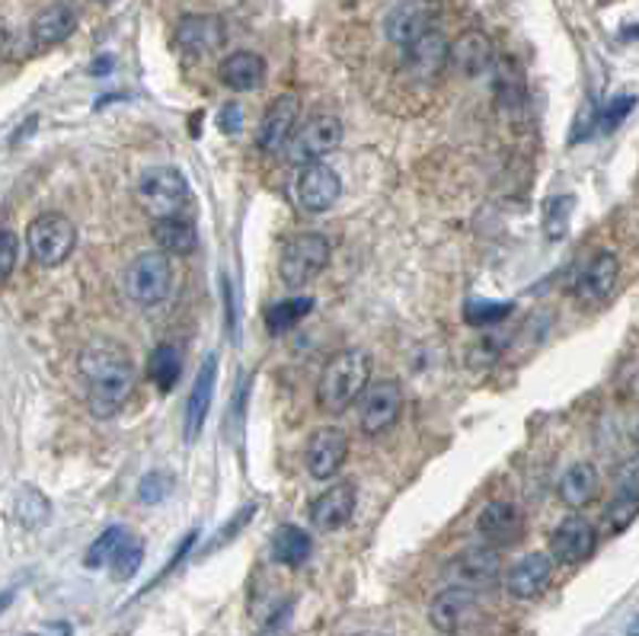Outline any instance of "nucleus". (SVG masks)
I'll return each instance as SVG.
<instances>
[{"mask_svg":"<svg viewBox=\"0 0 639 636\" xmlns=\"http://www.w3.org/2000/svg\"><path fill=\"white\" fill-rule=\"evenodd\" d=\"M496 103L505 112H522L528 103V86L522 71L512 61H499L496 64Z\"/></svg>","mask_w":639,"mask_h":636,"instance_id":"29","label":"nucleus"},{"mask_svg":"<svg viewBox=\"0 0 639 636\" xmlns=\"http://www.w3.org/2000/svg\"><path fill=\"white\" fill-rule=\"evenodd\" d=\"M310 551H313V541H310V534H307L305 527L281 525L272 534V560L281 563V566H288V570L305 566L307 560H310Z\"/></svg>","mask_w":639,"mask_h":636,"instance_id":"27","label":"nucleus"},{"mask_svg":"<svg viewBox=\"0 0 639 636\" xmlns=\"http://www.w3.org/2000/svg\"><path fill=\"white\" fill-rule=\"evenodd\" d=\"M349 458V435L336 425H323L317 429L310 439H307L305 448V461H307V473L313 480H330L339 473V468L346 464Z\"/></svg>","mask_w":639,"mask_h":636,"instance_id":"14","label":"nucleus"},{"mask_svg":"<svg viewBox=\"0 0 639 636\" xmlns=\"http://www.w3.org/2000/svg\"><path fill=\"white\" fill-rule=\"evenodd\" d=\"M128 537V531L118 525L106 527L93 544H90V551H86L84 563L90 570H100V566H112V560L118 554V547H122V541Z\"/></svg>","mask_w":639,"mask_h":636,"instance_id":"33","label":"nucleus"},{"mask_svg":"<svg viewBox=\"0 0 639 636\" xmlns=\"http://www.w3.org/2000/svg\"><path fill=\"white\" fill-rule=\"evenodd\" d=\"M141 563H144V541L135 537V534H128V537L122 541V547H118L115 560H112V579L118 582L132 579V576L141 570Z\"/></svg>","mask_w":639,"mask_h":636,"instance_id":"35","label":"nucleus"},{"mask_svg":"<svg viewBox=\"0 0 639 636\" xmlns=\"http://www.w3.org/2000/svg\"><path fill=\"white\" fill-rule=\"evenodd\" d=\"M637 444H639V435H637Z\"/></svg>","mask_w":639,"mask_h":636,"instance_id":"47","label":"nucleus"},{"mask_svg":"<svg viewBox=\"0 0 639 636\" xmlns=\"http://www.w3.org/2000/svg\"><path fill=\"white\" fill-rule=\"evenodd\" d=\"M330 240L317 230H301L291 234L281 244V256H278V276L288 288H307L313 278L320 276L330 266Z\"/></svg>","mask_w":639,"mask_h":636,"instance_id":"4","label":"nucleus"},{"mask_svg":"<svg viewBox=\"0 0 639 636\" xmlns=\"http://www.w3.org/2000/svg\"><path fill=\"white\" fill-rule=\"evenodd\" d=\"M601 493V476L598 471L591 468V464H573V468H566V473L559 476V486H556V496L559 502L566 505V509H573V512H579L585 509L588 502H595Z\"/></svg>","mask_w":639,"mask_h":636,"instance_id":"24","label":"nucleus"},{"mask_svg":"<svg viewBox=\"0 0 639 636\" xmlns=\"http://www.w3.org/2000/svg\"><path fill=\"white\" fill-rule=\"evenodd\" d=\"M371 356L364 349H342L327 361L320 384H317V407L323 413H346L364 390L371 388Z\"/></svg>","mask_w":639,"mask_h":636,"instance_id":"2","label":"nucleus"},{"mask_svg":"<svg viewBox=\"0 0 639 636\" xmlns=\"http://www.w3.org/2000/svg\"><path fill=\"white\" fill-rule=\"evenodd\" d=\"M432 20H435V7L429 0H403V3H396L388 13L384 32H388V39L393 45L410 49L429 29H435Z\"/></svg>","mask_w":639,"mask_h":636,"instance_id":"17","label":"nucleus"},{"mask_svg":"<svg viewBox=\"0 0 639 636\" xmlns=\"http://www.w3.org/2000/svg\"><path fill=\"white\" fill-rule=\"evenodd\" d=\"M252 515H256V502H250V505H244V509H240V512H237V515L230 519V525H224L221 531H218V534H215V537L208 541L205 554H215L218 547H224V544H230V541H234V537H237V534H240L244 527L250 525Z\"/></svg>","mask_w":639,"mask_h":636,"instance_id":"39","label":"nucleus"},{"mask_svg":"<svg viewBox=\"0 0 639 636\" xmlns=\"http://www.w3.org/2000/svg\"><path fill=\"white\" fill-rule=\"evenodd\" d=\"M623 388H627V393L639 397V361L627 365V371H623Z\"/></svg>","mask_w":639,"mask_h":636,"instance_id":"44","label":"nucleus"},{"mask_svg":"<svg viewBox=\"0 0 639 636\" xmlns=\"http://www.w3.org/2000/svg\"><path fill=\"white\" fill-rule=\"evenodd\" d=\"M81 378L86 384V407L96 419H112L122 413L135 390V365L132 356L112 342V339H96L81 352Z\"/></svg>","mask_w":639,"mask_h":636,"instance_id":"1","label":"nucleus"},{"mask_svg":"<svg viewBox=\"0 0 639 636\" xmlns=\"http://www.w3.org/2000/svg\"><path fill=\"white\" fill-rule=\"evenodd\" d=\"M215 378H218V361L215 356H208L198 378H195L193 393H189V403H186V442H195V435L202 432L205 425V416L212 410V397H215Z\"/></svg>","mask_w":639,"mask_h":636,"instance_id":"25","label":"nucleus"},{"mask_svg":"<svg viewBox=\"0 0 639 636\" xmlns=\"http://www.w3.org/2000/svg\"><path fill=\"white\" fill-rule=\"evenodd\" d=\"M515 310L512 301H467L464 305V320L471 327H489V324H499L508 314Z\"/></svg>","mask_w":639,"mask_h":636,"instance_id":"37","label":"nucleus"},{"mask_svg":"<svg viewBox=\"0 0 639 636\" xmlns=\"http://www.w3.org/2000/svg\"><path fill=\"white\" fill-rule=\"evenodd\" d=\"M298 112H301L298 96H291V93L276 96L269 103V110L262 112V122H259V132H256L259 151L278 154L281 147H288L291 139H295V132H298Z\"/></svg>","mask_w":639,"mask_h":636,"instance_id":"13","label":"nucleus"},{"mask_svg":"<svg viewBox=\"0 0 639 636\" xmlns=\"http://www.w3.org/2000/svg\"><path fill=\"white\" fill-rule=\"evenodd\" d=\"M227 39L221 17L215 13H186L176 23V49L189 58L215 55Z\"/></svg>","mask_w":639,"mask_h":636,"instance_id":"11","label":"nucleus"},{"mask_svg":"<svg viewBox=\"0 0 639 636\" xmlns=\"http://www.w3.org/2000/svg\"><path fill=\"white\" fill-rule=\"evenodd\" d=\"M138 205L151 222L183 218L189 205V183L176 166H151L138 179Z\"/></svg>","mask_w":639,"mask_h":636,"instance_id":"3","label":"nucleus"},{"mask_svg":"<svg viewBox=\"0 0 639 636\" xmlns=\"http://www.w3.org/2000/svg\"><path fill=\"white\" fill-rule=\"evenodd\" d=\"M342 141V122L330 115V112H320V115H310L305 125H298L291 144L285 147L288 154V164L295 166H310L320 164L327 154H333Z\"/></svg>","mask_w":639,"mask_h":636,"instance_id":"7","label":"nucleus"},{"mask_svg":"<svg viewBox=\"0 0 639 636\" xmlns=\"http://www.w3.org/2000/svg\"><path fill=\"white\" fill-rule=\"evenodd\" d=\"M173 486H176L173 473L151 471L138 483V502H141V505H161L164 499H169V493H173Z\"/></svg>","mask_w":639,"mask_h":636,"instance_id":"38","label":"nucleus"},{"mask_svg":"<svg viewBox=\"0 0 639 636\" xmlns=\"http://www.w3.org/2000/svg\"><path fill=\"white\" fill-rule=\"evenodd\" d=\"M218 78L224 86L237 90V93H250L266 83V61L256 52H234L221 61Z\"/></svg>","mask_w":639,"mask_h":636,"instance_id":"26","label":"nucleus"},{"mask_svg":"<svg viewBox=\"0 0 639 636\" xmlns=\"http://www.w3.org/2000/svg\"><path fill=\"white\" fill-rule=\"evenodd\" d=\"M17 259H20V237H17L13 230H3V234H0V278H3V281L13 276Z\"/></svg>","mask_w":639,"mask_h":636,"instance_id":"41","label":"nucleus"},{"mask_svg":"<svg viewBox=\"0 0 639 636\" xmlns=\"http://www.w3.org/2000/svg\"><path fill=\"white\" fill-rule=\"evenodd\" d=\"M342 195V179L330 164L301 166L298 183H295V202L307 215H323L330 212Z\"/></svg>","mask_w":639,"mask_h":636,"instance_id":"8","label":"nucleus"},{"mask_svg":"<svg viewBox=\"0 0 639 636\" xmlns=\"http://www.w3.org/2000/svg\"><path fill=\"white\" fill-rule=\"evenodd\" d=\"M637 110V96H630V93H623V96H614L611 103L601 110V132H608L611 135L614 129L630 115V112Z\"/></svg>","mask_w":639,"mask_h":636,"instance_id":"40","label":"nucleus"},{"mask_svg":"<svg viewBox=\"0 0 639 636\" xmlns=\"http://www.w3.org/2000/svg\"><path fill=\"white\" fill-rule=\"evenodd\" d=\"M573 208H576V198L573 195H559L547 202V212H544V234L550 240H563L566 230H569V218H573Z\"/></svg>","mask_w":639,"mask_h":636,"instance_id":"36","label":"nucleus"},{"mask_svg":"<svg viewBox=\"0 0 639 636\" xmlns=\"http://www.w3.org/2000/svg\"><path fill=\"white\" fill-rule=\"evenodd\" d=\"M403 64L416 81H435L451 64V42L442 29H429L410 49H403Z\"/></svg>","mask_w":639,"mask_h":636,"instance_id":"18","label":"nucleus"},{"mask_svg":"<svg viewBox=\"0 0 639 636\" xmlns=\"http://www.w3.org/2000/svg\"><path fill=\"white\" fill-rule=\"evenodd\" d=\"M78 29V13L68 3H52L29 23V39L35 49H55L64 39H71Z\"/></svg>","mask_w":639,"mask_h":636,"instance_id":"22","label":"nucleus"},{"mask_svg":"<svg viewBox=\"0 0 639 636\" xmlns=\"http://www.w3.org/2000/svg\"><path fill=\"white\" fill-rule=\"evenodd\" d=\"M355 502H359L355 483L352 480H339L327 493H320L310 502V522L320 531H339V527H346L352 522Z\"/></svg>","mask_w":639,"mask_h":636,"instance_id":"16","label":"nucleus"},{"mask_svg":"<svg viewBox=\"0 0 639 636\" xmlns=\"http://www.w3.org/2000/svg\"><path fill=\"white\" fill-rule=\"evenodd\" d=\"M179 375H183V356L173 349V346H157L151 356H147V378L151 384L161 390V393H169V390L179 384Z\"/></svg>","mask_w":639,"mask_h":636,"instance_id":"30","label":"nucleus"},{"mask_svg":"<svg viewBox=\"0 0 639 636\" xmlns=\"http://www.w3.org/2000/svg\"><path fill=\"white\" fill-rule=\"evenodd\" d=\"M639 515V496H617L611 499V505L605 509V534H611V537H617V534H623L627 527L637 522Z\"/></svg>","mask_w":639,"mask_h":636,"instance_id":"34","label":"nucleus"},{"mask_svg":"<svg viewBox=\"0 0 639 636\" xmlns=\"http://www.w3.org/2000/svg\"><path fill=\"white\" fill-rule=\"evenodd\" d=\"M476 531H480V537L489 544V547H515L522 537H525V515H522V509L515 505V502H489L483 512H480V519H476Z\"/></svg>","mask_w":639,"mask_h":636,"instance_id":"15","label":"nucleus"},{"mask_svg":"<svg viewBox=\"0 0 639 636\" xmlns=\"http://www.w3.org/2000/svg\"><path fill=\"white\" fill-rule=\"evenodd\" d=\"M617 493H620V496H639V458L627 461V464L617 471Z\"/></svg>","mask_w":639,"mask_h":636,"instance_id":"42","label":"nucleus"},{"mask_svg":"<svg viewBox=\"0 0 639 636\" xmlns=\"http://www.w3.org/2000/svg\"><path fill=\"white\" fill-rule=\"evenodd\" d=\"M476 614V592L464 588V585H451L445 592H439L429 605V620L435 630L445 636L457 634L461 627H467Z\"/></svg>","mask_w":639,"mask_h":636,"instance_id":"19","label":"nucleus"},{"mask_svg":"<svg viewBox=\"0 0 639 636\" xmlns=\"http://www.w3.org/2000/svg\"><path fill=\"white\" fill-rule=\"evenodd\" d=\"M556 560L550 554H528L522 556L512 570H508V595L522 598V602H530V598H540L550 582H554Z\"/></svg>","mask_w":639,"mask_h":636,"instance_id":"21","label":"nucleus"},{"mask_svg":"<svg viewBox=\"0 0 639 636\" xmlns=\"http://www.w3.org/2000/svg\"><path fill=\"white\" fill-rule=\"evenodd\" d=\"M598 547V527L585 515H569L550 534V556L563 566H579Z\"/></svg>","mask_w":639,"mask_h":636,"instance_id":"9","label":"nucleus"},{"mask_svg":"<svg viewBox=\"0 0 639 636\" xmlns=\"http://www.w3.org/2000/svg\"><path fill=\"white\" fill-rule=\"evenodd\" d=\"M27 636H71V624L58 620V624H49V627H42V630H35V634Z\"/></svg>","mask_w":639,"mask_h":636,"instance_id":"45","label":"nucleus"},{"mask_svg":"<svg viewBox=\"0 0 639 636\" xmlns=\"http://www.w3.org/2000/svg\"><path fill=\"white\" fill-rule=\"evenodd\" d=\"M310 310H313V298H310V295L285 298V301H278V305H272L266 310V330L272 332V336L295 330Z\"/></svg>","mask_w":639,"mask_h":636,"instance_id":"31","label":"nucleus"},{"mask_svg":"<svg viewBox=\"0 0 639 636\" xmlns=\"http://www.w3.org/2000/svg\"><path fill=\"white\" fill-rule=\"evenodd\" d=\"M627 636H639V617L630 624V627H627Z\"/></svg>","mask_w":639,"mask_h":636,"instance_id":"46","label":"nucleus"},{"mask_svg":"<svg viewBox=\"0 0 639 636\" xmlns=\"http://www.w3.org/2000/svg\"><path fill=\"white\" fill-rule=\"evenodd\" d=\"M169 288H173V263L167 253L151 249L135 256V263L125 273V295L141 307H154L167 301Z\"/></svg>","mask_w":639,"mask_h":636,"instance_id":"6","label":"nucleus"},{"mask_svg":"<svg viewBox=\"0 0 639 636\" xmlns=\"http://www.w3.org/2000/svg\"><path fill=\"white\" fill-rule=\"evenodd\" d=\"M218 125H221V132H227V135H237L240 125H244V112H240V106H237V103H227L221 110V115H218Z\"/></svg>","mask_w":639,"mask_h":636,"instance_id":"43","label":"nucleus"},{"mask_svg":"<svg viewBox=\"0 0 639 636\" xmlns=\"http://www.w3.org/2000/svg\"><path fill=\"white\" fill-rule=\"evenodd\" d=\"M154 240L167 256H189L198 247V230L189 218H167L154 222Z\"/></svg>","mask_w":639,"mask_h":636,"instance_id":"28","label":"nucleus"},{"mask_svg":"<svg viewBox=\"0 0 639 636\" xmlns=\"http://www.w3.org/2000/svg\"><path fill=\"white\" fill-rule=\"evenodd\" d=\"M502 573V554L489 544H476L467 547L464 554H457V560L451 563V576L457 585L464 588H489L493 582L499 579Z\"/></svg>","mask_w":639,"mask_h":636,"instance_id":"20","label":"nucleus"},{"mask_svg":"<svg viewBox=\"0 0 639 636\" xmlns=\"http://www.w3.org/2000/svg\"><path fill=\"white\" fill-rule=\"evenodd\" d=\"M27 247L29 256L45 266L55 269L61 263H68V256L78 247V227L71 218L58 215V212H45L39 218H32L27 227Z\"/></svg>","mask_w":639,"mask_h":636,"instance_id":"5","label":"nucleus"},{"mask_svg":"<svg viewBox=\"0 0 639 636\" xmlns=\"http://www.w3.org/2000/svg\"><path fill=\"white\" fill-rule=\"evenodd\" d=\"M13 515L23 527H42L52 519V502L42 496L35 486H23L17 493V502H13Z\"/></svg>","mask_w":639,"mask_h":636,"instance_id":"32","label":"nucleus"},{"mask_svg":"<svg viewBox=\"0 0 639 636\" xmlns=\"http://www.w3.org/2000/svg\"><path fill=\"white\" fill-rule=\"evenodd\" d=\"M617 276H620V263L611 249H598L588 263L583 266V273L573 285V295L583 307H598L611 298V291L617 288Z\"/></svg>","mask_w":639,"mask_h":636,"instance_id":"10","label":"nucleus"},{"mask_svg":"<svg viewBox=\"0 0 639 636\" xmlns=\"http://www.w3.org/2000/svg\"><path fill=\"white\" fill-rule=\"evenodd\" d=\"M400 413H403V390L396 381H378L364 390L362 416H359L364 435H384L396 425Z\"/></svg>","mask_w":639,"mask_h":636,"instance_id":"12","label":"nucleus"},{"mask_svg":"<svg viewBox=\"0 0 639 636\" xmlns=\"http://www.w3.org/2000/svg\"><path fill=\"white\" fill-rule=\"evenodd\" d=\"M496 61L489 35H483L480 29L464 32L454 45H451V64L464 74V78H480L483 71H489Z\"/></svg>","mask_w":639,"mask_h":636,"instance_id":"23","label":"nucleus"}]
</instances>
